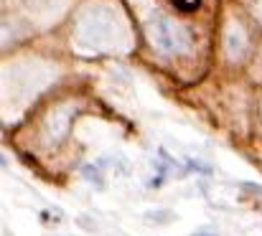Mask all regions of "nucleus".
<instances>
[{"label": "nucleus", "instance_id": "f257e3e1", "mask_svg": "<svg viewBox=\"0 0 262 236\" xmlns=\"http://www.w3.org/2000/svg\"><path fill=\"white\" fill-rule=\"evenodd\" d=\"M150 33H153L156 46H158L161 51H166V54H176V51L183 49V43H188L186 31H183L178 23H173L171 18H166V15L153 18V23H150Z\"/></svg>", "mask_w": 262, "mask_h": 236}, {"label": "nucleus", "instance_id": "f03ea898", "mask_svg": "<svg viewBox=\"0 0 262 236\" xmlns=\"http://www.w3.org/2000/svg\"><path fill=\"white\" fill-rule=\"evenodd\" d=\"M173 5L181 10V13H191L201 5V0H173Z\"/></svg>", "mask_w": 262, "mask_h": 236}, {"label": "nucleus", "instance_id": "7ed1b4c3", "mask_svg": "<svg viewBox=\"0 0 262 236\" xmlns=\"http://www.w3.org/2000/svg\"><path fill=\"white\" fill-rule=\"evenodd\" d=\"M193 236H214V234H209V231H199V234H193Z\"/></svg>", "mask_w": 262, "mask_h": 236}]
</instances>
